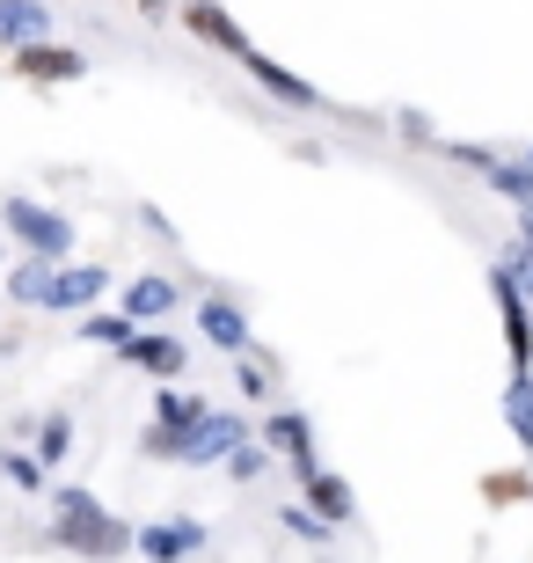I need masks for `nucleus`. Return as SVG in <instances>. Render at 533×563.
I'll use <instances>...</instances> for the list:
<instances>
[{"mask_svg": "<svg viewBox=\"0 0 533 563\" xmlns=\"http://www.w3.org/2000/svg\"><path fill=\"white\" fill-rule=\"evenodd\" d=\"M0 228L22 242V256H37V264H66V250H74V220H66L59 206H37V198H0Z\"/></svg>", "mask_w": 533, "mask_h": 563, "instance_id": "nucleus-1", "label": "nucleus"}, {"mask_svg": "<svg viewBox=\"0 0 533 563\" xmlns=\"http://www.w3.org/2000/svg\"><path fill=\"white\" fill-rule=\"evenodd\" d=\"M248 439V424L234 418V410H206V418L184 432V446H176V461H190V468H212V461H226L234 446Z\"/></svg>", "mask_w": 533, "mask_h": 563, "instance_id": "nucleus-2", "label": "nucleus"}, {"mask_svg": "<svg viewBox=\"0 0 533 563\" xmlns=\"http://www.w3.org/2000/svg\"><path fill=\"white\" fill-rule=\"evenodd\" d=\"M132 549H140L146 563H190V556H198V549H206V527L190 520V512H176V520L132 527Z\"/></svg>", "mask_w": 533, "mask_h": 563, "instance_id": "nucleus-3", "label": "nucleus"}, {"mask_svg": "<svg viewBox=\"0 0 533 563\" xmlns=\"http://www.w3.org/2000/svg\"><path fill=\"white\" fill-rule=\"evenodd\" d=\"M52 542L74 549V556H88V563H110V556H124V549H132V527L110 520V512H96V520H66V527H52Z\"/></svg>", "mask_w": 533, "mask_h": 563, "instance_id": "nucleus-4", "label": "nucleus"}, {"mask_svg": "<svg viewBox=\"0 0 533 563\" xmlns=\"http://www.w3.org/2000/svg\"><path fill=\"white\" fill-rule=\"evenodd\" d=\"M176 300H184V292H176V278H162V272H140L132 286L118 292V314L132 322V330H154V322H168V314H176Z\"/></svg>", "mask_w": 533, "mask_h": 563, "instance_id": "nucleus-5", "label": "nucleus"}, {"mask_svg": "<svg viewBox=\"0 0 533 563\" xmlns=\"http://www.w3.org/2000/svg\"><path fill=\"white\" fill-rule=\"evenodd\" d=\"M124 358H132L140 374H154L162 388H176V380H184V366H190V344H184V336H168V330H132Z\"/></svg>", "mask_w": 533, "mask_h": 563, "instance_id": "nucleus-6", "label": "nucleus"}, {"mask_svg": "<svg viewBox=\"0 0 533 563\" xmlns=\"http://www.w3.org/2000/svg\"><path fill=\"white\" fill-rule=\"evenodd\" d=\"M8 66H15L22 81H37V88H59V81H81V74H88L81 52H74V44H52V37H44V44H22Z\"/></svg>", "mask_w": 533, "mask_h": 563, "instance_id": "nucleus-7", "label": "nucleus"}, {"mask_svg": "<svg viewBox=\"0 0 533 563\" xmlns=\"http://www.w3.org/2000/svg\"><path fill=\"white\" fill-rule=\"evenodd\" d=\"M103 292H110V272H103V264H59V272H52V300H44V308H52V314H88Z\"/></svg>", "mask_w": 533, "mask_h": 563, "instance_id": "nucleus-8", "label": "nucleus"}, {"mask_svg": "<svg viewBox=\"0 0 533 563\" xmlns=\"http://www.w3.org/2000/svg\"><path fill=\"white\" fill-rule=\"evenodd\" d=\"M264 446H278V454L292 461V476H300V483L322 468V461H314V432H308L300 410H270V418H264Z\"/></svg>", "mask_w": 533, "mask_h": 563, "instance_id": "nucleus-9", "label": "nucleus"}, {"mask_svg": "<svg viewBox=\"0 0 533 563\" xmlns=\"http://www.w3.org/2000/svg\"><path fill=\"white\" fill-rule=\"evenodd\" d=\"M300 498H308V512L329 527V534H336V527H344L351 512H358V490H351V483L336 476V468H314V476L300 483Z\"/></svg>", "mask_w": 533, "mask_h": 563, "instance_id": "nucleus-10", "label": "nucleus"}, {"mask_svg": "<svg viewBox=\"0 0 533 563\" xmlns=\"http://www.w3.org/2000/svg\"><path fill=\"white\" fill-rule=\"evenodd\" d=\"M198 336H206L212 352H248V314L226 300V292H212V300H198Z\"/></svg>", "mask_w": 533, "mask_h": 563, "instance_id": "nucleus-11", "label": "nucleus"}, {"mask_svg": "<svg viewBox=\"0 0 533 563\" xmlns=\"http://www.w3.org/2000/svg\"><path fill=\"white\" fill-rule=\"evenodd\" d=\"M490 292H497V314H504V344H512V374H533V322H526V300L504 286V272L490 264Z\"/></svg>", "mask_w": 533, "mask_h": 563, "instance_id": "nucleus-12", "label": "nucleus"}, {"mask_svg": "<svg viewBox=\"0 0 533 563\" xmlns=\"http://www.w3.org/2000/svg\"><path fill=\"white\" fill-rule=\"evenodd\" d=\"M242 74H248V81H264L270 96H278V103H300V110L314 103V81H300L292 66H278V59H270V52H256V44H248V52H242Z\"/></svg>", "mask_w": 533, "mask_h": 563, "instance_id": "nucleus-13", "label": "nucleus"}, {"mask_svg": "<svg viewBox=\"0 0 533 563\" xmlns=\"http://www.w3.org/2000/svg\"><path fill=\"white\" fill-rule=\"evenodd\" d=\"M52 37V8L44 0H0V44L22 52V44H44Z\"/></svg>", "mask_w": 533, "mask_h": 563, "instance_id": "nucleus-14", "label": "nucleus"}, {"mask_svg": "<svg viewBox=\"0 0 533 563\" xmlns=\"http://www.w3.org/2000/svg\"><path fill=\"white\" fill-rule=\"evenodd\" d=\"M184 30H190V37H206V44H220V52H234V59L248 52V37L234 30V15L212 8V0H184Z\"/></svg>", "mask_w": 533, "mask_h": 563, "instance_id": "nucleus-15", "label": "nucleus"}, {"mask_svg": "<svg viewBox=\"0 0 533 563\" xmlns=\"http://www.w3.org/2000/svg\"><path fill=\"white\" fill-rule=\"evenodd\" d=\"M52 272H59V264H37V256H22L15 272H8V300H15V308H44V300H52Z\"/></svg>", "mask_w": 533, "mask_h": 563, "instance_id": "nucleus-16", "label": "nucleus"}, {"mask_svg": "<svg viewBox=\"0 0 533 563\" xmlns=\"http://www.w3.org/2000/svg\"><path fill=\"white\" fill-rule=\"evenodd\" d=\"M504 424H512V439L533 454V374H512V388H504Z\"/></svg>", "mask_w": 533, "mask_h": 563, "instance_id": "nucleus-17", "label": "nucleus"}, {"mask_svg": "<svg viewBox=\"0 0 533 563\" xmlns=\"http://www.w3.org/2000/svg\"><path fill=\"white\" fill-rule=\"evenodd\" d=\"M66 454H74V418H66V410H52V418L37 424V468H59Z\"/></svg>", "mask_w": 533, "mask_h": 563, "instance_id": "nucleus-18", "label": "nucleus"}, {"mask_svg": "<svg viewBox=\"0 0 533 563\" xmlns=\"http://www.w3.org/2000/svg\"><path fill=\"white\" fill-rule=\"evenodd\" d=\"M490 190H504L519 212H533V168L526 162H490Z\"/></svg>", "mask_w": 533, "mask_h": 563, "instance_id": "nucleus-19", "label": "nucleus"}, {"mask_svg": "<svg viewBox=\"0 0 533 563\" xmlns=\"http://www.w3.org/2000/svg\"><path fill=\"white\" fill-rule=\"evenodd\" d=\"M0 476L15 483V490H30V498L44 490V468H37V454H30V446H8V454H0Z\"/></svg>", "mask_w": 533, "mask_h": 563, "instance_id": "nucleus-20", "label": "nucleus"}, {"mask_svg": "<svg viewBox=\"0 0 533 563\" xmlns=\"http://www.w3.org/2000/svg\"><path fill=\"white\" fill-rule=\"evenodd\" d=\"M81 336H88V344L124 352V344H132V322H124V314H81Z\"/></svg>", "mask_w": 533, "mask_h": 563, "instance_id": "nucleus-21", "label": "nucleus"}, {"mask_svg": "<svg viewBox=\"0 0 533 563\" xmlns=\"http://www.w3.org/2000/svg\"><path fill=\"white\" fill-rule=\"evenodd\" d=\"M264 468H270V446H248V439H242V446L226 454V476H234V483H256Z\"/></svg>", "mask_w": 533, "mask_h": 563, "instance_id": "nucleus-22", "label": "nucleus"}, {"mask_svg": "<svg viewBox=\"0 0 533 563\" xmlns=\"http://www.w3.org/2000/svg\"><path fill=\"white\" fill-rule=\"evenodd\" d=\"M234 388H242L248 402H264V396H270V374L256 366V358H234Z\"/></svg>", "mask_w": 533, "mask_h": 563, "instance_id": "nucleus-23", "label": "nucleus"}, {"mask_svg": "<svg viewBox=\"0 0 533 563\" xmlns=\"http://www.w3.org/2000/svg\"><path fill=\"white\" fill-rule=\"evenodd\" d=\"M286 527H292V534H300V542H314V549H322V542H329V527H322V520H314L308 505H286Z\"/></svg>", "mask_w": 533, "mask_h": 563, "instance_id": "nucleus-24", "label": "nucleus"}, {"mask_svg": "<svg viewBox=\"0 0 533 563\" xmlns=\"http://www.w3.org/2000/svg\"><path fill=\"white\" fill-rule=\"evenodd\" d=\"M446 154H453V162H468V168H482V176H490V162H497L490 146H468V140H453V146H446Z\"/></svg>", "mask_w": 533, "mask_h": 563, "instance_id": "nucleus-25", "label": "nucleus"}, {"mask_svg": "<svg viewBox=\"0 0 533 563\" xmlns=\"http://www.w3.org/2000/svg\"><path fill=\"white\" fill-rule=\"evenodd\" d=\"M519 256H533V212H519Z\"/></svg>", "mask_w": 533, "mask_h": 563, "instance_id": "nucleus-26", "label": "nucleus"}, {"mask_svg": "<svg viewBox=\"0 0 533 563\" xmlns=\"http://www.w3.org/2000/svg\"><path fill=\"white\" fill-rule=\"evenodd\" d=\"M526 168H533V154H526Z\"/></svg>", "mask_w": 533, "mask_h": 563, "instance_id": "nucleus-27", "label": "nucleus"}]
</instances>
